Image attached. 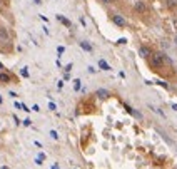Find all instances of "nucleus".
Masks as SVG:
<instances>
[{"label": "nucleus", "instance_id": "obj_1", "mask_svg": "<svg viewBox=\"0 0 177 169\" xmlns=\"http://www.w3.org/2000/svg\"><path fill=\"white\" fill-rule=\"evenodd\" d=\"M152 67H161L164 62V55L162 54H152Z\"/></svg>", "mask_w": 177, "mask_h": 169}, {"label": "nucleus", "instance_id": "obj_2", "mask_svg": "<svg viewBox=\"0 0 177 169\" xmlns=\"http://www.w3.org/2000/svg\"><path fill=\"white\" fill-rule=\"evenodd\" d=\"M112 20H114L115 25H119V27H125V24H127L122 15H114V17H112Z\"/></svg>", "mask_w": 177, "mask_h": 169}, {"label": "nucleus", "instance_id": "obj_3", "mask_svg": "<svg viewBox=\"0 0 177 169\" xmlns=\"http://www.w3.org/2000/svg\"><path fill=\"white\" fill-rule=\"evenodd\" d=\"M139 54H141V57H151L152 55V52L149 47H141L139 49Z\"/></svg>", "mask_w": 177, "mask_h": 169}, {"label": "nucleus", "instance_id": "obj_4", "mask_svg": "<svg viewBox=\"0 0 177 169\" xmlns=\"http://www.w3.org/2000/svg\"><path fill=\"white\" fill-rule=\"evenodd\" d=\"M136 10L141 12V14H142V12H146V4H144V2H137V4H136Z\"/></svg>", "mask_w": 177, "mask_h": 169}, {"label": "nucleus", "instance_id": "obj_5", "mask_svg": "<svg viewBox=\"0 0 177 169\" xmlns=\"http://www.w3.org/2000/svg\"><path fill=\"white\" fill-rule=\"evenodd\" d=\"M0 82H2V84H7V82H10V76L2 72V74H0Z\"/></svg>", "mask_w": 177, "mask_h": 169}, {"label": "nucleus", "instance_id": "obj_6", "mask_svg": "<svg viewBox=\"0 0 177 169\" xmlns=\"http://www.w3.org/2000/svg\"><path fill=\"white\" fill-rule=\"evenodd\" d=\"M99 67L102 69V70H110V67H109V64L105 60H99Z\"/></svg>", "mask_w": 177, "mask_h": 169}, {"label": "nucleus", "instance_id": "obj_7", "mask_svg": "<svg viewBox=\"0 0 177 169\" xmlns=\"http://www.w3.org/2000/svg\"><path fill=\"white\" fill-rule=\"evenodd\" d=\"M80 47H82L84 50L92 52V45H90V44H87V42H80Z\"/></svg>", "mask_w": 177, "mask_h": 169}, {"label": "nucleus", "instance_id": "obj_8", "mask_svg": "<svg viewBox=\"0 0 177 169\" xmlns=\"http://www.w3.org/2000/svg\"><path fill=\"white\" fill-rule=\"evenodd\" d=\"M97 96H99V97H102V99H105L107 96H109V92H107L105 89H99V91H97Z\"/></svg>", "mask_w": 177, "mask_h": 169}, {"label": "nucleus", "instance_id": "obj_9", "mask_svg": "<svg viewBox=\"0 0 177 169\" xmlns=\"http://www.w3.org/2000/svg\"><path fill=\"white\" fill-rule=\"evenodd\" d=\"M57 19L60 22H62V24H65V25L67 27H70V20H67V19H65V17H62V15H57Z\"/></svg>", "mask_w": 177, "mask_h": 169}, {"label": "nucleus", "instance_id": "obj_10", "mask_svg": "<svg viewBox=\"0 0 177 169\" xmlns=\"http://www.w3.org/2000/svg\"><path fill=\"white\" fill-rule=\"evenodd\" d=\"M0 37H2V39H9V35H7L5 29H0Z\"/></svg>", "mask_w": 177, "mask_h": 169}, {"label": "nucleus", "instance_id": "obj_11", "mask_svg": "<svg viewBox=\"0 0 177 169\" xmlns=\"http://www.w3.org/2000/svg\"><path fill=\"white\" fill-rule=\"evenodd\" d=\"M20 74H22L24 77H29V70H27V67H24V69H22V70H20Z\"/></svg>", "mask_w": 177, "mask_h": 169}, {"label": "nucleus", "instance_id": "obj_12", "mask_svg": "<svg viewBox=\"0 0 177 169\" xmlns=\"http://www.w3.org/2000/svg\"><path fill=\"white\" fill-rule=\"evenodd\" d=\"M50 137H52V139H55V141H57V139H59V134L55 132V131H50Z\"/></svg>", "mask_w": 177, "mask_h": 169}, {"label": "nucleus", "instance_id": "obj_13", "mask_svg": "<svg viewBox=\"0 0 177 169\" xmlns=\"http://www.w3.org/2000/svg\"><path fill=\"white\" fill-rule=\"evenodd\" d=\"M74 87H75V91H79V89L82 87V84H80V81H75V86H74Z\"/></svg>", "mask_w": 177, "mask_h": 169}, {"label": "nucleus", "instance_id": "obj_14", "mask_svg": "<svg viewBox=\"0 0 177 169\" xmlns=\"http://www.w3.org/2000/svg\"><path fill=\"white\" fill-rule=\"evenodd\" d=\"M49 109H50V111H55V109H57V106H55L54 102H50V104H49Z\"/></svg>", "mask_w": 177, "mask_h": 169}, {"label": "nucleus", "instance_id": "obj_15", "mask_svg": "<svg viewBox=\"0 0 177 169\" xmlns=\"http://www.w3.org/2000/svg\"><path fill=\"white\" fill-rule=\"evenodd\" d=\"M20 109H22V111H25V112H29V111H30V109L27 107L25 104H20Z\"/></svg>", "mask_w": 177, "mask_h": 169}, {"label": "nucleus", "instance_id": "obj_16", "mask_svg": "<svg viewBox=\"0 0 177 169\" xmlns=\"http://www.w3.org/2000/svg\"><path fill=\"white\" fill-rule=\"evenodd\" d=\"M87 70L90 72V74H95V70H97V69H94V67L90 65V67H88V69H87Z\"/></svg>", "mask_w": 177, "mask_h": 169}, {"label": "nucleus", "instance_id": "obj_17", "mask_svg": "<svg viewBox=\"0 0 177 169\" xmlns=\"http://www.w3.org/2000/svg\"><path fill=\"white\" fill-rule=\"evenodd\" d=\"M70 70H72V64H69V65L65 67V72H70Z\"/></svg>", "mask_w": 177, "mask_h": 169}, {"label": "nucleus", "instance_id": "obj_18", "mask_svg": "<svg viewBox=\"0 0 177 169\" xmlns=\"http://www.w3.org/2000/svg\"><path fill=\"white\" fill-rule=\"evenodd\" d=\"M24 124H25V126H30L32 121H30V119H25V121H24Z\"/></svg>", "mask_w": 177, "mask_h": 169}, {"label": "nucleus", "instance_id": "obj_19", "mask_svg": "<svg viewBox=\"0 0 177 169\" xmlns=\"http://www.w3.org/2000/svg\"><path fill=\"white\" fill-rule=\"evenodd\" d=\"M32 111H35V112H39V111H40V107H39V106H34V107H32Z\"/></svg>", "mask_w": 177, "mask_h": 169}, {"label": "nucleus", "instance_id": "obj_20", "mask_svg": "<svg viewBox=\"0 0 177 169\" xmlns=\"http://www.w3.org/2000/svg\"><path fill=\"white\" fill-rule=\"evenodd\" d=\"M64 50H65L64 47H59V49H57V52H59V54H64Z\"/></svg>", "mask_w": 177, "mask_h": 169}, {"label": "nucleus", "instance_id": "obj_21", "mask_svg": "<svg viewBox=\"0 0 177 169\" xmlns=\"http://www.w3.org/2000/svg\"><path fill=\"white\" fill-rule=\"evenodd\" d=\"M104 4H112V0H102Z\"/></svg>", "mask_w": 177, "mask_h": 169}, {"label": "nucleus", "instance_id": "obj_22", "mask_svg": "<svg viewBox=\"0 0 177 169\" xmlns=\"http://www.w3.org/2000/svg\"><path fill=\"white\" fill-rule=\"evenodd\" d=\"M172 109H174V111H177V104H174V106H172Z\"/></svg>", "mask_w": 177, "mask_h": 169}, {"label": "nucleus", "instance_id": "obj_23", "mask_svg": "<svg viewBox=\"0 0 177 169\" xmlns=\"http://www.w3.org/2000/svg\"><path fill=\"white\" fill-rule=\"evenodd\" d=\"M174 25H176V27H177V20H174Z\"/></svg>", "mask_w": 177, "mask_h": 169}, {"label": "nucleus", "instance_id": "obj_24", "mask_svg": "<svg viewBox=\"0 0 177 169\" xmlns=\"http://www.w3.org/2000/svg\"><path fill=\"white\" fill-rule=\"evenodd\" d=\"M35 4H40V0H35Z\"/></svg>", "mask_w": 177, "mask_h": 169}, {"label": "nucleus", "instance_id": "obj_25", "mask_svg": "<svg viewBox=\"0 0 177 169\" xmlns=\"http://www.w3.org/2000/svg\"><path fill=\"white\" fill-rule=\"evenodd\" d=\"M0 104H2V97H0Z\"/></svg>", "mask_w": 177, "mask_h": 169}, {"label": "nucleus", "instance_id": "obj_26", "mask_svg": "<svg viewBox=\"0 0 177 169\" xmlns=\"http://www.w3.org/2000/svg\"><path fill=\"white\" fill-rule=\"evenodd\" d=\"M176 44H177V37H176Z\"/></svg>", "mask_w": 177, "mask_h": 169}]
</instances>
